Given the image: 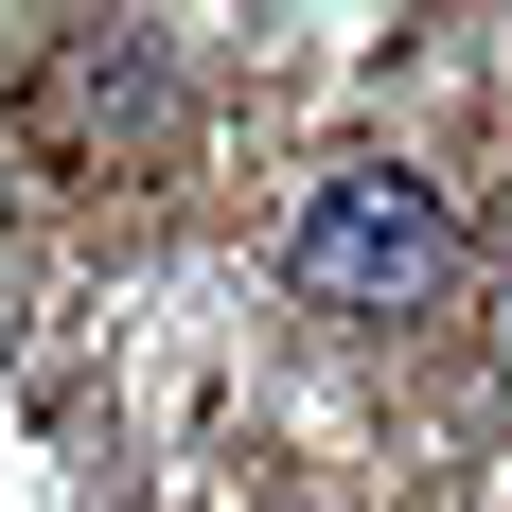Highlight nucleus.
Returning <instances> with one entry per match:
<instances>
[{"label":"nucleus","mask_w":512,"mask_h":512,"mask_svg":"<svg viewBox=\"0 0 512 512\" xmlns=\"http://www.w3.org/2000/svg\"><path fill=\"white\" fill-rule=\"evenodd\" d=\"M283 283H301L318 318H442V283H460V212H442V177H407V159H336V177H301V212H283Z\"/></svg>","instance_id":"f257e3e1"},{"label":"nucleus","mask_w":512,"mask_h":512,"mask_svg":"<svg viewBox=\"0 0 512 512\" xmlns=\"http://www.w3.org/2000/svg\"><path fill=\"white\" fill-rule=\"evenodd\" d=\"M159 106H177V53L159 36H71L36 71V142H159Z\"/></svg>","instance_id":"f03ea898"}]
</instances>
